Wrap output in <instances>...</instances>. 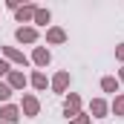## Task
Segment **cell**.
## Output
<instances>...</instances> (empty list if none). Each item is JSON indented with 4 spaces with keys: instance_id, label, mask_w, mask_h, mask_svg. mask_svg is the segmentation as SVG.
<instances>
[{
    "instance_id": "6da1fadb",
    "label": "cell",
    "mask_w": 124,
    "mask_h": 124,
    "mask_svg": "<svg viewBox=\"0 0 124 124\" xmlns=\"http://www.w3.org/2000/svg\"><path fill=\"white\" fill-rule=\"evenodd\" d=\"M66 84H69V75H66V72H61V75H58V78L52 81V87H55L58 93H61V90H63V87H66Z\"/></svg>"
},
{
    "instance_id": "7a4b0ae2",
    "label": "cell",
    "mask_w": 124,
    "mask_h": 124,
    "mask_svg": "<svg viewBox=\"0 0 124 124\" xmlns=\"http://www.w3.org/2000/svg\"><path fill=\"white\" fill-rule=\"evenodd\" d=\"M23 110H26L29 116H35V113H38V101H35V98H29V95H26V98H23Z\"/></svg>"
},
{
    "instance_id": "3957f363",
    "label": "cell",
    "mask_w": 124,
    "mask_h": 124,
    "mask_svg": "<svg viewBox=\"0 0 124 124\" xmlns=\"http://www.w3.org/2000/svg\"><path fill=\"white\" fill-rule=\"evenodd\" d=\"M17 40H26V43H32V40H35V29H17Z\"/></svg>"
},
{
    "instance_id": "277c9868",
    "label": "cell",
    "mask_w": 124,
    "mask_h": 124,
    "mask_svg": "<svg viewBox=\"0 0 124 124\" xmlns=\"http://www.w3.org/2000/svg\"><path fill=\"white\" fill-rule=\"evenodd\" d=\"M0 116H3V121H17V110L15 107H3Z\"/></svg>"
},
{
    "instance_id": "5b68a950",
    "label": "cell",
    "mask_w": 124,
    "mask_h": 124,
    "mask_svg": "<svg viewBox=\"0 0 124 124\" xmlns=\"http://www.w3.org/2000/svg\"><path fill=\"white\" fill-rule=\"evenodd\" d=\"M9 81H12V87H23V84H26L23 72H12V75H9Z\"/></svg>"
},
{
    "instance_id": "8992f818",
    "label": "cell",
    "mask_w": 124,
    "mask_h": 124,
    "mask_svg": "<svg viewBox=\"0 0 124 124\" xmlns=\"http://www.w3.org/2000/svg\"><path fill=\"white\" fill-rule=\"evenodd\" d=\"M75 110H78V95H69V98H66V113L75 116Z\"/></svg>"
},
{
    "instance_id": "52a82bcc",
    "label": "cell",
    "mask_w": 124,
    "mask_h": 124,
    "mask_svg": "<svg viewBox=\"0 0 124 124\" xmlns=\"http://www.w3.org/2000/svg\"><path fill=\"white\" fill-rule=\"evenodd\" d=\"M3 52H6V55H9V58H12V61H20V63H26V55H20V52H15V49H12V46H6V49H3Z\"/></svg>"
},
{
    "instance_id": "ba28073f",
    "label": "cell",
    "mask_w": 124,
    "mask_h": 124,
    "mask_svg": "<svg viewBox=\"0 0 124 124\" xmlns=\"http://www.w3.org/2000/svg\"><path fill=\"white\" fill-rule=\"evenodd\" d=\"M35 61L40 63V66H43V63H49V52H46V49H35Z\"/></svg>"
},
{
    "instance_id": "9c48e42d",
    "label": "cell",
    "mask_w": 124,
    "mask_h": 124,
    "mask_svg": "<svg viewBox=\"0 0 124 124\" xmlns=\"http://www.w3.org/2000/svg\"><path fill=\"white\" fill-rule=\"evenodd\" d=\"M32 84H35L38 90H43V87H46V75H43V72H35V78H32Z\"/></svg>"
},
{
    "instance_id": "30bf717a",
    "label": "cell",
    "mask_w": 124,
    "mask_h": 124,
    "mask_svg": "<svg viewBox=\"0 0 124 124\" xmlns=\"http://www.w3.org/2000/svg\"><path fill=\"white\" fill-rule=\"evenodd\" d=\"M35 20H38V23H49V12L38 9V12H35Z\"/></svg>"
},
{
    "instance_id": "8fae6325",
    "label": "cell",
    "mask_w": 124,
    "mask_h": 124,
    "mask_svg": "<svg viewBox=\"0 0 124 124\" xmlns=\"http://www.w3.org/2000/svg\"><path fill=\"white\" fill-rule=\"evenodd\" d=\"M49 40H52V43H61V40H63V32L61 29H52V32H49Z\"/></svg>"
},
{
    "instance_id": "7c38bea8",
    "label": "cell",
    "mask_w": 124,
    "mask_h": 124,
    "mask_svg": "<svg viewBox=\"0 0 124 124\" xmlns=\"http://www.w3.org/2000/svg\"><path fill=\"white\" fill-rule=\"evenodd\" d=\"M101 87H104L107 93H113V90H116V78H104V81H101Z\"/></svg>"
},
{
    "instance_id": "4fadbf2b",
    "label": "cell",
    "mask_w": 124,
    "mask_h": 124,
    "mask_svg": "<svg viewBox=\"0 0 124 124\" xmlns=\"http://www.w3.org/2000/svg\"><path fill=\"white\" fill-rule=\"evenodd\" d=\"M104 110H107L104 101H93V113H95V116H104Z\"/></svg>"
},
{
    "instance_id": "5bb4252c",
    "label": "cell",
    "mask_w": 124,
    "mask_h": 124,
    "mask_svg": "<svg viewBox=\"0 0 124 124\" xmlns=\"http://www.w3.org/2000/svg\"><path fill=\"white\" fill-rule=\"evenodd\" d=\"M113 110H116L118 116H124V98H116V104H113Z\"/></svg>"
},
{
    "instance_id": "9a60e30c",
    "label": "cell",
    "mask_w": 124,
    "mask_h": 124,
    "mask_svg": "<svg viewBox=\"0 0 124 124\" xmlns=\"http://www.w3.org/2000/svg\"><path fill=\"white\" fill-rule=\"evenodd\" d=\"M9 95H12V90H9V87H6V84H0V101H6V98H9Z\"/></svg>"
},
{
    "instance_id": "2e32d148",
    "label": "cell",
    "mask_w": 124,
    "mask_h": 124,
    "mask_svg": "<svg viewBox=\"0 0 124 124\" xmlns=\"http://www.w3.org/2000/svg\"><path fill=\"white\" fill-rule=\"evenodd\" d=\"M32 12H35V9H20V12H17V17H20V20H26Z\"/></svg>"
},
{
    "instance_id": "e0dca14e",
    "label": "cell",
    "mask_w": 124,
    "mask_h": 124,
    "mask_svg": "<svg viewBox=\"0 0 124 124\" xmlns=\"http://www.w3.org/2000/svg\"><path fill=\"white\" fill-rule=\"evenodd\" d=\"M72 124H90V118H87V116H78V118H75Z\"/></svg>"
},
{
    "instance_id": "ac0fdd59",
    "label": "cell",
    "mask_w": 124,
    "mask_h": 124,
    "mask_svg": "<svg viewBox=\"0 0 124 124\" xmlns=\"http://www.w3.org/2000/svg\"><path fill=\"white\" fill-rule=\"evenodd\" d=\"M6 72H9V63H6V61H0V75H6Z\"/></svg>"
},
{
    "instance_id": "d6986e66",
    "label": "cell",
    "mask_w": 124,
    "mask_h": 124,
    "mask_svg": "<svg viewBox=\"0 0 124 124\" xmlns=\"http://www.w3.org/2000/svg\"><path fill=\"white\" fill-rule=\"evenodd\" d=\"M118 58H121V61H124V43H121V46H118Z\"/></svg>"
},
{
    "instance_id": "ffe728a7",
    "label": "cell",
    "mask_w": 124,
    "mask_h": 124,
    "mask_svg": "<svg viewBox=\"0 0 124 124\" xmlns=\"http://www.w3.org/2000/svg\"><path fill=\"white\" fill-rule=\"evenodd\" d=\"M121 81H124V69H121Z\"/></svg>"
}]
</instances>
